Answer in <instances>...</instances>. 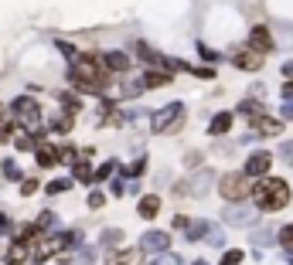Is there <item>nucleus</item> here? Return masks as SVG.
Listing matches in <instances>:
<instances>
[{
    "mask_svg": "<svg viewBox=\"0 0 293 265\" xmlns=\"http://www.w3.org/2000/svg\"><path fill=\"white\" fill-rule=\"evenodd\" d=\"M72 82L82 88V92H102L106 88V78H102V71H99V65L89 58V55H78L72 62Z\"/></svg>",
    "mask_w": 293,
    "mask_h": 265,
    "instance_id": "obj_1",
    "label": "nucleus"
},
{
    "mask_svg": "<svg viewBox=\"0 0 293 265\" xmlns=\"http://www.w3.org/2000/svg\"><path fill=\"white\" fill-rule=\"evenodd\" d=\"M290 204V187L280 180V177H269L256 187V207L259 211H280Z\"/></svg>",
    "mask_w": 293,
    "mask_h": 265,
    "instance_id": "obj_2",
    "label": "nucleus"
},
{
    "mask_svg": "<svg viewBox=\"0 0 293 265\" xmlns=\"http://www.w3.org/2000/svg\"><path fill=\"white\" fill-rule=\"evenodd\" d=\"M219 191L225 200H245L252 198V177L242 170V174H225L219 180Z\"/></svg>",
    "mask_w": 293,
    "mask_h": 265,
    "instance_id": "obj_3",
    "label": "nucleus"
},
{
    "mask_svg": "<svg viewBox=\"0 0 293 265\" xmlns=\"http://www.w3.org/2000/svg\"><path fill=\"white\" fill-rule=\"evenodd\" d=\"M181 126H184V106H181V102L164 106V109L150 119V130L153 132H177Z\"/></svg>",
    "mask_w": 293,
    "mask_h": 265,
    "instance_id": "obj_4",
    "label": "nucleus"
},
{
    "mask_svg": "<svg viewBox=\"0 0 293 265\" xmlns=\"http://www.w3.org/2000/svg\"><path fill=\"white\" fill-rule=\"evenodd\" d=\"M208 187H212V174H208V170H201V174H195L191 180L177 184V187H174V194H177V198H198V194H205Z\"/></svg>",
    "mask_w": 293,
    "mask_h": 265,
    "instance_id": "obj_5",
    "label": "nucleus"
},
{
    "mask_svg": "<svg viewBox=\"0 0 293 265\" xmlns=\"http://www.w3.org/2000/svg\"><path fill=\"white\" fill-rule=\"evenodd\" d=\"M140 248L150 252V255H164L171 248V235L167 231H146L144 238H140Z\"/></svg>",
    "mask_w": 293,
    "mask_h": 265,
    "instance_id": "obj_6",
    "label": "nucleus"
},
{
    "mask_svg": "<svg viewBox=\"0 0 293 265\" xmlns=\"http://www.w3.org/2000/svg\"><path fill=\"white\" fill-rule=\"evenodd\" d=\"M10 112L21 116V119H27V123H34V119L41 116V106H38L31 95H17V99L10 102Z\"/></svg>",
    "mask_w": 293,
    "mask_h": 265,
    "instance_id": "obj_7",
    "label": "nucleus"
},
{
    "mask_svg": "<svg viewBox=\"0 0 293 265\" xmlns=\"http://www.w3.org/2000/svg\"><path fill=\"white\" fill-rule=\"evenodd\" d=\"M69 245H72V235H51V238H48L41 248H34V259H38V262H45V259H51L55 252L69 248Z\"/></svg>",
    "mask_w": 293,
    "mask_h": 265,
    "instance_id": "obj_8",
    "label": "nucleus"
},
{
    "mask_svg": "<svg viewBox=\"0 0 293 265\" xmlns=\"http://www.w3.org/2000/svg\"><path fill=\"white\" fill-rule=\"evenodd\" d=\"M188 238H191V242L208 238V242H215V245H219V242H221V231H219V228H212L208 221H195V224L188 228Z\"/></svg>",
    "mask_w": 293,
    "mask_h": 265,
    "instance_id": "obj_9",
    "label": "nucleus"
},
{
    "mask_svg": "<svg viewBox=\"0 0 293 265\" xmlns=\"http://www.w3.org/2000/svg\"><path fill=\"white\" fill-rule=\"evenodd\" d=\"M235 65L242 68V71H256V68L263 65V55H259L256 48H245V51H235Z\"/></svg>",
    "mask_w": 293,
    "mask_h": 265,
    "instance_id": "obj_10",
    "label": "nucleus"
},
{
    "mask_svg": "<svg viewBox=\"0 0 293 265\" xmlns=\"http://www.w3.org/2000/svg\"><path fill=\"white\" fill-rule=\"evenodd\" d=\"M249 44H252L259 55L273 51V38H269V31H266V27H252V31H249Z\"/></svg>",
    "mask_w": 293,
    "mask_h": 265,
    "instance_id": "obj_11",
    "label": "nucleus"
},
{
    "mask_svg": "<svg viewBox=\"0 0 293 265\" xmlns=\"http://www.w3.org/2000/svg\"><path fill=\"white\" fill-rule=\"evenodd\" d=\"M269 170V153H252L249 160H245V174L256 180V177H263Z\"/></svg>",
    "mask_w": 293,
    "mask_h": 265,
    "instance_id": "obj_12",
    "label": "nucleus"
},
{
    "mask_svg": "<svg viewBox=\"0 0 293 265\" xmlns=\"http://www.w3.org/2000/svg\"><path fill=\"white\" fill-rule=\"evenodd\" d=\"M249 126H252V130H259L263 136H276V132L283 130V123H280V119H269V116H259V119H252Z\"/></svg>",
    "mask_w": 293,
    "mask_h": 265,
    "instance_id": "obj_13",
    "label": "nucleus"
},
{
    "mask_svg": "<svg viewBox=\"0 0 293 265\" xmlns=\"http://www.w3.org/2000/svg\"><path fill=\"white\" fill-rule=\"evenodd\" d=\"M225 221L228 224H249L252 221V211L249 207H225Z\"/></svg>",
    "mask_w": 293,
    "mask_h": 265,
    "instance_id": "obj_14",
    "label": "nucleus"
},
{
    "mask_svg": "<svg viewBox=\"0 0 293 265\" xmlns=\"http://www.w3.org/2000/svg\"><path fill=\"white\" fill-rule=\"evenodd\" d=\"M62 160V150H55V146H38V163L41 167H55Z\"/></svg>",
    "mask_w": 293,
    "mask_h": 265,
    "instance_id": "obj_15",
    "label": "nucleus"
},
{
    "mask_svg": "<svg viewBox=\"0 0 293 265\" xmlns=\"http://www.w3.org/2000/svg\"><path fill=\"white\" fill-rule=\"evenodd\" d=\"M167 82H171V71H146L140 78L144 88H157V85H167Z\"/></svg>",
    "mask_w": 293,
    "mask_h": 265,
    "instance_id": "obj_16",
    "label": "nucleus"
},
{
    "mask_svg": "<svg viewBox=\"0 0 293 265\" xmlns=\"http://www.w3.org/2000/svg\"><path fill=\"white\" fill-rule=\"evenodd\" d=\"M137 211H140V218H157V211H160V198H140V204H137Z\"/></svg>",
    "mask_w": 293,
    "mask_h": 265,
    "instance_id": "obj_17",
    "label": "nucleus"
},
{
    "mask_svg": "<svg viewBox=\"0 0 293 265\" xmlns=\"http://www.w3.org/2000/svg\"><path fill=\"white\" fill-rule=\"evenodd\" d=\"M228 130H232V116H228V112H219V116L208 123V132H212V136H221V132H228Z\"/></svg>",
    "mask_w": 293,
    "mask_h": 265,
    "instance_id": "obj_18",
    "label": "nucleus"
},
{
    "mask_svg": "<svg viewBox=\"0 0 293 265\" xmlns=\"http://www.w3.org/2000/svg\"><path fill=\"white\" fill-rule=\"evenodd\" d=\"M106 68H109V71H126V68H130V58H126L123 51H109V55H106Z\"/></svg>",
    "mask_w": 293,
    "mask_h": 265,
    "instance_id": "obj_19",
    "label": "nucleus"
},
{
    "mask_svg": "<svg viewBox=\"0 0 293 265\" xmlns=\"http://www.w3.org/2000/svg\"><path fill=\"white\" fill-rule=\"evenodd\" d=\"M239 112H245V116H249V123H252V119H259V116H266V109H263L259 102H252V99H245V102L239 106Z\"/></svg>",
    "mask_w": 293,
    "mask_h": 265,
    "instance_id": "obj_20",
    "label": "nucleus"
},
{
    "mask_svg": "<svg viewBox=\"0 0 293 265\" xmlns=\"http://www.w3.org/2000/svg\"><path fill=\"white\" fill-rule=\"evenodd\" d=\"M24 259H27V245H24V242H17V245L7 252V265H21Z\"/></svg>",
    "mask_w": 293,
    "mask_h": 265,
    "instance_id": "obj_21",
    "label": "nucleus"
},
{
    "mask_svg": "<svg viewBox=\"0 0 293 265\" xmlns=\"http://www.w3.org/2000/svg\"><path fill=\"white\" fill-rule=\"evenodd\" d=\"M3 177H7V180H21V184H24V174H21V167H17L14 160H3Z\"/></svg>",
    "mask_w": 293,
    "mask_h": 265,
    "instance_id": "obj_22",
    "label": "nucleus"
},
{
    "mask_svg": "<svg viewBox=\"0 0 293 265\" xmlns=\"http://www.w3.org/2000/svg\"><path fill=\"white\" fill-rule=\"evenodd\" d=\"M69 187H72V180H69V177H58V180H51L45 191H48V194H65Z\"/></svg>",
    "mask_w": 293,
    "mask_h": 265,
    "instance_id": "obj_23",
    "label": "nucleus"
},
{
    "mask_svg": "<svg viewBox=\"0 0 293 265\" xmlns=\"http://www.w3.org/2000/svg\"><path fill=\"white\" fill-rule=\"evenodd\" d=\"M280 245L287 248V255H290V252H293V224H287V228L280 231Z\"/></svg>",
    "mask_w": 293,
    "mask_h": 265,
    "instance_id": "obj_24",
    "label": "nucleus"
},
{
    "mask_svg": "<svg viewBox=\"0 0 293 265\" xmlns=\"http://www.w3.org/2000/svg\"><path fill=\"white\" fill-rule=\"evenodd\" d=\"M51 130H55V132H69V130H72V116H62V119H51Z\"/></svg>",
    "mask_w": 293,
    "mask_h": 265,
    "instance_id": "obj_25",
    "label": "nucleus"
},
{
    "mask_svg": "<svg viewBox=\"0 0 293 265\" xmlns=\"http://www.w3.org/2000/svg\"><path fill=\"white\" fill-rule=\"evenodd\" d=\"M34 146V132H17V150H31Z\"/></svg>",
    "mask_w": 293,
    "mask_h": 265,
    "instance_id": "obj_26",
    "label": "nucleus"
},
{
    "mask_svg": "<svg viewBox=\"0 0 293 265\" xmlns=\"http://www.w3.org/2000/svg\"><path fill=\"white\" fill-rule=\"evenodd\" d=\"M239 262H242V252H235V248H228L221 255V265H239Z\"/></svg>",
    "mask_w": 293,
    "mask_h": 265,
    "instance_id": "obj_27",
    "label": "nucleus"
},
{
    "mask_svg": "<svg viewBox=\"0 0 293 265\" xmlns=\"http://www.w3.org/2000/svg\"><path fill=\"white\" fill-rule=\"evenodd\" d=\"M109 262L113 265H133V255H130V252H120V255H113Z\"/></svg>",
    "mask_w": 293,
    "mask_h": 265,
    "instance_id": "obj_28",
    "label": "nucleus"
},
{
    "mask_svg": "<svg viewBox=\"0 0 293 265\" xmlns=\"http://www.w3.org/2000/svg\"><path fill=\"white\" fill-rule=\"evenodd\" d=\"M51 224H55V214H51V211H45V214L38 218V228L45 231V228H51Z\"/></svg>",
    "mask_w": 293,
    "mask_h": 265,
    "instance_id": "obj_29",
    "label": "nucleus"
},
{
    "mask_svg": "<svg viewBox=\"0 0 293 265\" xmlns=\"http://www.w3.org/2000/svg\"><path fill=\"white\" fill-rule=\"evenodd\" d=\"M153 265H181V259H177V255H167V252H164V255H157V262Z\"/></svg>",
    "mask_w": 293,
    "mask_h": 265,
    "instance_id": "obj_30",
    "label": "nucleus"
},
{
    "mask_svg": "<svg viewBox=\"0 0 293 265\" xmlns=\"http://www.w3.org/2000/svg\"><path fill=\"white\" fill-rule=\"evenodd\" d=\"M75 177H78V180H92V170H89L85 163H78V167H75Z\"/></svg>",
    "mask_w": 293,
    "mask_h": 265,
    "instance_id": "obj_31",
    "label": "nucleus"
},
{
    "mask_svg": "<svg viewBox=\"0 0 293 265\" xmlns=\"http://www.w3.org/2000/svg\"><path fill=\"white\" fill-rule=\"evenodd\" d=\"M34 191H38V180H24V184H21V194H24V198H31Z\"/></svg>",
    "mask_w": 293,
    "mask_h": 265,
    "instance_id": "obj_32",
    "label": "nucleus"
},
{
    "mask_svg": "<svg viewBox=\"0 0 293 265\" xmlns=\"http://www.w3.org/2000/svg\"><path fill=\"white\" fill-rule=\"evenodd\" d=\"M58 99H62V106H69V109H75V106H78V99H75L72 92H62Z\"/></svg>",
    "mask_w": 293,
    "mask_h": 265,
    "instance_id": "obj_33",
    "label": "nucleus"
},
{
    "mask_svg": "<svg viewBox=\"0 0 293 265\" xmlns=\"http://www.w3.org/2000/svg\"><path fill=\"white\" fill-rule=\"evenodd\" d=\"M102 194H99V191H89V207H102Z\"/></svg>",
    "mask_w": 293,
    "mask_h": 265,
    "instance_id": "obj_34",
    "label": "nucleus"
},
{
    "mask_svg": "<svg viewBox=\"0 0 293 265\" xmlns=\"http://www.w3.org/2000/svg\"><path fill=\"white\" fill-rule=\"evenodd\" d=\"M280 156H283V160H290V163H293V143H280Z\"/></svg>",
    "mask_w": 293,
    "mask_h": 265,
    "instance_id": "obj_35",
    "label": "nucleus"
},
{
    "mask_svg": "<svg viewBox=\"0 0 293 265\" xmlns=\"http://www.w3.org/2000/svg\"><path fill=\"white\" fill-rule=\"evenodd\" d=\"M120 238H123V231H113V228L102 231V242H106V245H109V242H120Z\"/></svg>",
    "mask_w": 293,
    "mask_h": 265,
    "instance_id": "obj_36",
    "label": "nucleus"
},
{
    "mask_svg": "<svg viewBox=\"0 0 293 265\" xmlns=\"http://www.w3.org/2000/svg\"><path fill=\"white\" fill-rule=\"evenodd\" d=\"M144 167H146V160H137V163H133L126 174H130V177H137V174H144Z\"/></svg>",
    "mask_w": 293,
    "mask_h": 265,
    "instance_id": "obj_37",
    "label": "nucleus"
},
{
    "mask_svg": "<svg viewBox=\"0 0 293 265\" xmlns=\"http://www.w3.org/2000/svg\"><path fill=\"white\" fill-rule=\"evenodd\" d=\"M109 170H113V163H102V167L96 170V177H99V180H106V177H109Z\"/></svg>",
    "mask_w": 293,
    "mask_h": 265,
    "instance_id": "obj_38",
    "label": "nucleus"
},
{
    "mask_svg": "<svg viewBox=\"0 0 293 265\" xmlns=\"http://www.w3.org/2000/svg\"><path fill=\"white\" fill-rule=\"evenodd\" d=\"M283 119H293V102H287V99H283Z\"/></svg>",
    "mask_w": 293,
    "mask_h": 265,
    "instance_id": "obj_39",
    "label": "nucleus"
},
{
    "mask_svg": "<svg viewBox=\"0 0 293 265\" xmlns=\"http://www.w3.org/2000/svg\"><path fill=\"white\" fill-rule=\"evenodd\" d=\"M123 191H126V184H123V180L116 177V180H113V194H123Z\"/></svg>",
    "mask_w": 293,
    "mask_h": 265,
    "instance_id": "obj_40",
    "label": "nucleus"
},
{
    "mask_svg": "<svg viewBox=\"0 0 293 265\" xmlns=\"http://www.w3.org/2000/svg\"><path fill=\"white\" fill-rule=\"evenodd\" d=\"M62 160H75V150H72V146H62Z\"/></svg>",
    "mask_w": 293,
    "mask_h": 265,
    "instance_id": "obj_41",
    "label": "nucleus"
},
{
    "mask_svg": "<svg viewBox=\"0 0 293 265\" xmlns=\"http://www.w3.org/2000/svg\"><path fill=\"white\" fill-rule=\"evenodd\" d=\"M3 231H10V221H7V218L0 214V235H3Z\"/></svg>",
    "mask_w": 293,
    "mask_h": 265,
    "instance_id": "obj_42",
    "label": "nucleus"
},
{
    "mask_svg": "<svg viewBox=\"0 0 293 265\" xmlns=\"http://www.w3.org/2000/svg\"><path fill=\"white\" fill-rule=\"evenodd\" d=\"M283 75H287V78H293V62H287V65H283Z\"/></svg>",
    "mask_w": 293,
    "mask_h": 265,
    "instance_id": "obj_43",
    "label": "nucleus"
},
{
    "mask_svg": "<svg viewBox=\"0 0 293 265\" xmlns=\"http://www.w3.org/2000/svg\"><path fill=\"white\" fill-rule=\"evenodd\" d=\"M287 259H290V262H293V252H290V255H287Z\"/></svg>",
    "mask_w": 293,
    "mask_h": 265,
    "instance_id": "obj_44",
    "label": "nucleus"
},
{
    "mask_svg": "<svg viewBox=\"0 0 293 265\" xmlns=\"http://www.w3.org/2000/svg\"><path fill=\"white\" fill-rule=\"evenodd\" d=\"M195 265H208V262H195Z\"/></svg>",
    "mask_w": 293,
    "mask_h": 265,
    "instance_id": "obj_45",
    "label": "nucleus"
}]
</instances>
